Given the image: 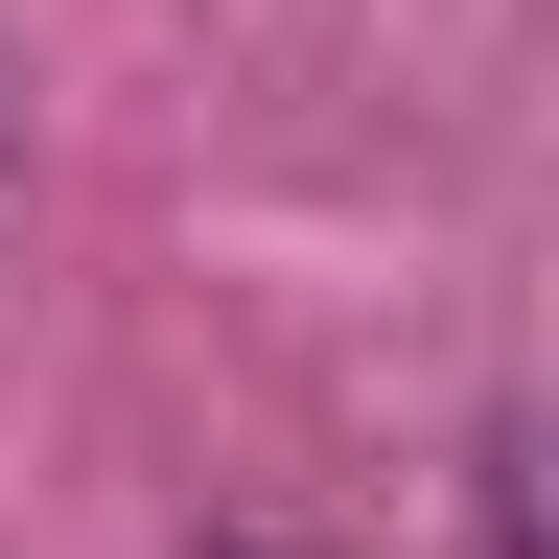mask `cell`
Here are the masks:
<instances>
[{
    "label": "cell",
    "instance_id": "6da1fadb",
    "mask_svg": "<svg viewBox=\"0 0 559 559\" xmlns=\"http://www.w3.org/2000/svg\"><path fill=\"white\" fill-rule=\"evenodd\" d=\"M489 559H559V419L489 443Z\"/></svg>",
    "mask_w": 559,
    "mask_h": 559
},
{
    "label": "cell",
    "instance_id": "7a4b0ae2",
    "mask_svg": "<svg viewBox=\"0 0 559 559\" xmlns=\"http://www.w3.org/2000/svg\"><path fill=\"white\" fill-rule=\"evenodd\" d=\"M0 164H24V140H0Z\"/></svg>",
    "mask_w": 559,
    "mask_h": 559
}]
</instances>
